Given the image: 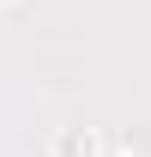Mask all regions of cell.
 I'll list each match as a JSON object with an SVG mask.
<instances>
[{"instance_id": "obj_1", "label": "cell", "mask_w": 151, "mask_h": 157, "mask_svg": "<svg viewBox=\"0 0 151 157\" xmlns=\"http://www.w3.org/2000/svg\"><path fill=\"white\" fill-rule=\"evenodd\" d=\"M55 157H97V139L85 133V127H67V133L55 139Z\"/></svg>"}]
</instances>
